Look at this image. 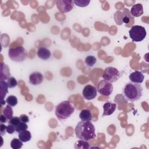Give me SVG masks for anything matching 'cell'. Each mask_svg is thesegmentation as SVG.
I'll return each mask as SVG.
<instances>
[{"label":"cell","instance_id":"1","mask_svg":"<svg viewBox=\"0 0 149 149\" xmlns=\"http://www.w3.org/2000/svg\"><path fill=\"white\" fill-rule=\"evenodd\" d=\"M76 137L80 140L88 141L95 138V129L90 121H81L78 122L75 127Z\"/></svg>","mask_w":149,"mask_h":149},{"label":"cell","instance_id":"2","mask_svg":"<svg viewBox=\"0 0 149 149\" xmlns=\"http://www.w3.org/2000/svg\"><path fill=\"white\" fill-rule=\"evenodd\" d=\"M143 91V88L140 84L129 81L123 87L122 94L127 101L134 102L141 98Z\"/></svg>","mask_w":149,"mask_h":149},{"label":"cell","instance_id":"3","mask_svg":"<svg viewBox=\"0 0 149 149\" xmlns=\"http://www.w3.org/2000/svg\"><path fill=\"white\" fill-rule=\"evenodd\" d=\"M74 107L69 101H63L56 107L55 114L59 120L69 118L74 112Z\"/></svg>","mask_w":149,"mask_h":149},{"label":"cell","instance_id":"4","mask_svg":"<svg viewBox=\"0 0 149 149\" xmlns=\"http://www.w3.org/2000/svg\"><path fill=\"white\" fill-rule=\"evenodd\" d=\"M27 56V52L22 46L9 48L8 50V56L13 62H23L26 59Z\"/></svg>","mask_w":149,"mask_h":149},{"label":"cell","instance_id":"5","mask_svg":"<svg viewBox=\"0 0 149 149\" xmlns=\"http://www.w3.org/2000/svg\"><path fill=\"white\" fill-rule=\"evenodd\" d=\"M129 34L133 41L140 42L145 38L147 33L144 27L139 25H134L130 28Z\"/></svg>","mask_w":149,"mask_h":149},{"label":"cell","instance_id":"6","mask_svg":"<svg viewBox=\"0 0 149 149\" xmlns=\"http://www.w3.org/2000/svg\"><path fill=\"white\" fill-rule=\"evenodd\" d=\"M122 76V73L114 67L109 66L105 69L102 74L103 79L110 83L116 81Z\"/></svg>","mask_w":149,"mask_h":149},{"label":"cell","instance_id":"7","mask_svg":"<svg viewBox=\"0 0 149 149\" xmlns=\"http://www.w3.org/2000/svg\"><path fill=\"white\" fill-rule=\"evenodd\" d=\"M97 90L101 95L109 96L113 92V85L108 81L102 80L98 83Z\"/></svg>","mask_w":149,"mask_h":149},{"label":"cell","instance_id":"8","mask_svg":"<svg viewBox=\"0 0 149 149\" xmlns=\"http://www.w3.org/2000/svg\"><path fill=\"white\" fill-rule=\"evenodd\" d=\"M74 6L73 1L72 0H58L56 7L61 13H67L71 11Z\"/></svg>","mask_w":149,"mask_h":149},{"label":"cell","instance_id":"9","mask_svg":"<svg viewBox=\"0 0 149 149\" xmlns=\"http://www.w3.org/2000/svg\"><path fill=\"white\" fill-rule=\"evenodd\" d=\"M82 95L86 100H91L95 98L97 95V88L92 85H86L83 89Z\"/></svg>","mask_w":149,"mask_h":149},{"label":"cell","instance_id":"10","mask_svg":"<svg viewBox=\"0 0 149 149\" xmlns=\"http://www.w3.org/2000/svg\"><path fill=\"white\" fill-rule=\"evenodd\" d=\"M44 80V76L42 73L38 72L31 73L29 76V83L33 86L40 85Z\"/></svg>","mask_w":149,"mask_h":149},{"label":"cell","instance_id":"11","mask_svg":"<svg viewBox=\"0 0 149 149\" xmlns=\"http://www.w3.org/2000/svg\"><path fill=\"white\" fill-rule=\"evenodd\" d=\"M129 79L130 80V81L138 83V84H141L143 83L144 79V76L143 74L140 71H134L132 73H131L129 76Z\"/></svg>","mask_w":149,"mask_h":149},{"label":"cell","instance_id":"12","mask_svg":"<svg viewBox=\"0 0 149 149\" xmlns=\"http://www.w3.org/2000/svg\"><path fill=\"white\" fill-rule=\"evenodd\" d=\"M116 105L115 103L108 101L103 105L104 112L102 113V116H108L112 114L116 110Z\"/></svg>","mask_w":149,"mask_h":149},{"label":"cell","instance_id":"13","mask_svg":"<svg viewBox=\"0 0 149 149\" xmlns=\"http://www.w3.org/2000/svg\"><path fill=\"white\" fill-rule=\"evenodd\" d=\"M37 54L39 58L43 60H47L51 56V51L45 47L39 48L37 51Z\"/></svg>","mask_w":149,"mask_h":149},{"label":"cell","instance_id":"14","mask_svg":"<svg viewBox=\"0 0 149 149\" xmlns=\"http://www.w3.org/2000/svg\"><path fill=\"white\" fill-rule=\"evenodd\" d=\"M143 7L141 3L133 5L130 9V13L134 17H139L143 14Z\"/></svg>","mask_w":149,"mask_h":149},{"label":"cell","instance_id":"15","mask_svg":"<svg viewBox=\"0 0 149 149\" xmlns=\"http://www.w3.org/2000/svg\"><path fill=\"white\" fill-rule=\"evenodd\" d=\"M1 80H5L10 77V73L8 66L3 63L2 62H1Z\"/></svg>","mask_w":149,"mask_h":149},{"label":"cell","instance_id":"16","mask_svg":"<svg viewBox=\"0 0 149 149\" xmlns=\"http://www.w3.org/2000/svg\"><path fill=\"white\" fill-rule=\"evenodd\" d=\"M79 118L83 121H91L92 119L91 111L87 109H83L79 114Z\"/></svg>","mask_w":149,"mask_h":149},{"label":"cell","instance_id":"17","mask_svg":"<svg viewBox=\"0 0 149 149\" xmlns=\"http://www.w3.org/2000/svg\"><path fill=\"white\" fill-rule=\"evenodd\" d=\"M18 137L20 141H22L23 143H25V142L29 141L31 140V133L29 130H25L24 131H22V132L19 133Z\"/></svg>","mask_w":149,"mask_h":149},{"label":"cell","instance_id":"18","mask_svg":"<svg viewBox=\"0 0 149 149\" xmlns=\"http://www.w3.org/2000/svg\"><path fill=\"white\" fill-rule=\"evenodd\" d=\"M0 83H1V98H2V105H3L6 102V101H3V98H4V97H5V95L8 93V88H9V87H8L7 82H5L3 80H1Z\"/></svg>","mask_w":149,"mask_h":149},{"label":"cell","instance_id":"19","mask_svg":"<svg viewBox=\"0 0 149 149\" xmlns=\"http://www.w3.org/2000/svg\"><path fill=\"white\" fill-rule=\"evenodd\" d=\"M74 148L79 149V148H81V149H87L90 148V144L87 142V141L86 140H80L76 142V143L74 145Z\"/></svg>","mask_w":149,"mask_h":149},{"label":"cell","instance_id":"20","mask_svg":"<svg viewBox=\"0 0 149 149\" xmlns=\"http://www.w3.org/2000/svg\"><path fill=\"white\" fill-rule=\"evenodd\" d=\"M2 112H3V115L7 118L8 120H9L13 117V109L11 106H10L8 104L6 106V107H5Z\"/></svg>","mask_w":149,"mask_h":149},{"label":"cell","instance_id":"21","mask_svg":"<svg viewBox=\"0 0 149 149\" xmlns=\"http://www.w3.org/2000/svg\"><path fill=\"white\" fill-rule=\"evenodd\" d=\"M23 146V142L19 139H13L10 141V147L13 149L21 148Z\"/></svg>","mask_w":149,"mask_h":149},{"label":"cell","instance_id":"22","mask_svg":"<svg viewBox=\"0 0 149 149\" xmlns=\"http://www.w3.org/2000/svg\"><path fill=\"white\" fill-rule=\"evenodd\" d=\"M84 62L86 65L89 67H92L96 63L97 59L93 55H88L85 58Z\"/></svg>","mask_w":149,"mask_h":149},{"label":"cell","instance_id":"23","mask_svg":"<svg viewBox=\"0 0 149 149\" xmlns=\"http://www.w3.org/2000/svg\"><path fill=\"white\" fill-rule=\"evenodd\" d=\"M6 102L11 107H15L17 104V99L15 95H9L6 99Z\"/></svg>","mask_w":149,"mask_h":149},{"label":"cell","instance_id":"24","mask_svg":"<svg viewBox=\"0 0 149 149\" xmlns=\"http://www.w3.org/2000/svg\"><path fill=\"white\" fill-rule=\"evenodd\" d=\"M74 3L79 7H86L90 3V0H74L73 1Z\"/></svg>","mask_w":149,"mask_h":149},{"label":"cell","instance_id":"25","mask_svg":"<svg viewBox=\"0 0 149 149\" xmlns=\"http://www.w3.org/2000/svg\"><path fill=\"white\" fill-rule=\"evenodd\" d=\"M16 132L17 133H20L22 131H24L25 130H27V129L28 128V126L26 124V123L23 122H20L16 127Z\"/></svg>","mask_w":149,"mask_h":149},{"label":"cell","instance_id":"26","mask_svg":"<svg viewBox=\"0 0 149 149\" xmlns=\"http://www.w3.org/2000/svg\"><path fill=\"white\" fill-rule=\"evenodd\" d=\"M7 84L9 88H12L15 87L17 85V82L14 77H10L7 79Z\"/></svg>","mask_w":149,"mask_h":149},{"label":"cell","instance_id":"27","mask_svg":"<svg viewBox=\"0 0 149 149\" xmlns=\"http://www.w3.org/2000/svg\"><path fill=\"white\" fill-rule=\"evenodd\" d=\"M20 122H21V120L20 119V118L17 117V116H13L9 120L8 123L10 124V125H13L14 126L16 127Z\"/></svg>","mask_w":149,"mask_h":149},{"label":"cell","instance_id":"28","mask_svg":"<svg viewBox=\"0 0 149 149\" xmlns=\"http://www.w3.org/2000/svg\"><path fill=\"white\" fill-rule=\"evenodd\" d=\"M15 132H16L15 126L9 124L6 127V132L9 134H13Z\"/></svg>","mask_w":149,"mask_h":149},{"label":"cell","instance_id":"29","mask_svg":"<svg viewBox=\"0 0 149 149\" xmlns=\"http://www.w3.org/2000/svg\"><path fill=\"white\" fill-rule=\"evenodd\" d=\"M19 118L21 122H23L24 123H27L29 122V118L26 114H22Z\"/></svg>","mask_w":149,"mask_h":149},{"label":"cell","instance_id":"30","mask_svg":"<svg viewBox=\"0 0 149 149\" xmlns=\"http://www.w3.org/2000/svg\"><path fill=\"white\" fill-rule=\"evenodd\" d=\"M0 130H1V136H3L5 134L6 132V127H7V126L5 125L3 123H1V125H0Z\"/></svg>","mask_w":149,"mask_h":149},{"label":"cell","instance_id":"31","mask_svg":"<svg viewBox=\"0 0 149 149\" xmlns=\"http://www.w3.org/2000/svg\"><path fill=\"white\" fill-rule=\"evenodd\" d=\"M8 120L7 119V118L3 114L1 115V116H0V122H1V123H6Z\"/></svg>","mask_w":149,"mask_h":149},{"label":"cell","instance_id":"32","mask_svg":"<svg viewBox=\"0 0 149 149\" xmlns=\"http://www.w3.org/2000/svg\"><path fill=\"white\" fill-rule=\"evenodd\" d=\"M122 21H123V22H124L125 23H128L130 22V18H129L127 16L125 15V16H124L123 17V18H122Z\"/></svg>","mask_w":149,"mask_h":149}]
</instances>
